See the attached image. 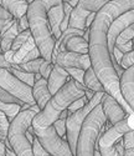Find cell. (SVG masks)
Masks as SVG:
<instances>
[{
  "mask_svg": "<svg viewBox=\"0 0 134 156\" xmlns=\"http://www.w3.org/2000/svg\"><path fill=\"white\" fill-rule=\"evenodd\" d=\"M101 105L103 109V112L107 118V122H108L111 126L120 122L122 120H124L127 118V114L123 110V108L120 106V104L111 95L108 94H104L102 101H101Z\"/></svg>",
  "mask_w": 134,
  "mask_h": 156,
  "instance_id": "11",
  "label": "cell"
},
{
  "mask_svg": "<svg viewBox=\"0 0 134 156\" xmlns=\"http://www.w3.org/2000/svg\"><path fill=\"white\" fill-rule=\"evenodd\" d=\"M85 94H86L85 85L71 79L61 90H59L51 98V100L47 102L45 109L34 118L32 127L34 129H46L49 126H52L60 119V115L65 110L69 109V106L73 101L85 96Z\"/></svg>",
  "mask_w": 134,
  "mask_h": 156,
  "instance_id": "2",
  "label": "cell"
},
{
  "mask_svg": "<svg viewBox=\"0 0 134 156\" xmlns=\"http://www.w3.org/2000/svg\"><path fill=\"white\" fill-rule=\"evenodd\" d=\"M111 127L107 122L102 105H97L86 118L78 136L75 156H95L99 136Z\"/></svg>",
  "mask_w": 134,
  "mask_h": 156,
  "instance_id": "3",
  "label": "cell"
},
{
  "mask_svg": "<svg viewBox=\"0 0 134 156\" xmlns=\"http://www.w3.org/2000/svg\"><path fill=\"white\" fill-rule=\"evenodd\" d=\"M11 19H15V18L12 16L6 9H4L0 5V20H11Z\"/></svg>",
  "mask_w": 134,
  "mask_h": 156,
  "instance_id": "36",
  "label": "cell"
},
{
  "mask_svg": "<svg viewBox=\"0 0 134 156\" xmlns=\"http://www.w3.org/2000/svg\"><path fill=\"white\" fill-rule=\"evenodd\" d=\"M0 100H2L4 104H14V105H20V106H22L25 104L21 100H19L18 98H15L14 95H11L8 91H5V90L2 87H0Z\"/></svg>",
  "mask_w": 134,
  "mask_h": 156,
  "instance_id": "29",
  "label": "cell"
},
{
  "mask_svg": "<svg viewBox=\"0 0 134 156\" xmlns=\"http://www.w3.org/2000/svg\"><path fill=\"white\" fill-rule=\"evenodd\" d=\"M91 12L81 9L79 6L73 8L72 12H71V18H70V24L69 28H73V29H78V30H86V21L87 18Z\"/></svg>",
  "mask_w": 134,
  "mask_h": 156,
  "instance_id": "17",
  "label": "cell"
},
{
  "mask_svg": "<svg viewBox=\"0 0 134 156\" xmlns=\"http://www.w3.org/2000/svg\"><path fill=\"white\" fill-rule=\"evenodd\" d=\"M9 70H10L11 74H14L19 80H21V81L25 83V84H28L29 86L32 87V86L35 85V74L24 71V70H20V69H18V68H15V66H12V65H11V68H10Z\"/></svg>",
  "mask_w": 134,
  "mask_h": 156,
  "instance_id": "23",
  "label": "cell"
},
{
  "mask_svg": "<svg viewBox=\"0 0 134 156\" xmlns=\"http://www.w3.org/2000/svg\"><path fill=\"white\" fill-rule=\"evenodd\" d=\"M119 65H120V66H122L124 70L132 68L133 65H134V50H132V51H129V53L124 54V55H123V59H122V61H120Z\"/></svg>",
  "mask_w": 134,
  "mask_h": 156,
  "instance_id": "33",
  "label": "cell"
},
{
  "mask_svg": "<svg viewBox=\"0 0 134 156\" xmlns=\"http://www.w3.org/2000/svg\"><path fill=\"white\" fill-rule=\"evenodd\" d=\"M0 5L6 9L15 19H20L26 15L29 8L26 0H0Z\"/></svg>",
  "mask_w": 134,
  "mask_h": 156,
  "instance_id": "16",
  "label": "cell"
},
{
  "mask_svg": "<svg viewBox=\"0 0 134 156\" xmlns=\"http://www.w3.org/2000/svg\"><path fill=\"white\" fill-rule=\"evenodd\" d=\"M34 48H36V43L34 40V37L31 36L18 51H15L14 58H12V60H11V65H19V64H21L22 60L26 58V55H28Z\"/></svg>",
  "mask_w": 134,
  "mask_h": 156,
  "instance_id": "21",
  "label": "cell"
},
{
  "mask_svg": "<svg viewBox=\"0 0 134 156\" xmlns=\"http://www.w3.org/2000/svg\"><path fill=\"white\" fill-rule=\"evenodd\" d=\"M83 85H85L86 89L92 90V91H95V93H106L102 83L99 81L98 76L96 75V73H95V70H93L92 66L88 70H86V73H85Z\"/></svg>",
  "mask_w": 134,
  "mask_h": 156,
  "instance_id": "20",
  "label": "cell"
},
{
  "mask_svg": "<svg viewBox=\"0 0 134 156\" xmlns=\"http://www.w3.org/2000/svg\"><path fill=\"white\" fill-rule=\"evenodd\" d=\"M120 93L124 101L134 112V65L120 76Z\"/></svg>",
  "mask_w": 134,
  "mask_h": 156,
  "instance_id": "13",
  "label": "cell"
},
{
  "mask_svg": "<svg viewBox=\"0 0 134 156\" xmlns=\"http://www.w3.org/2000/svg\"><path fill=\"white\" fill-rule=\"evenodd\" d=\"M106 93H96V95L93 96L92 100L88 101V104L82 108L81 110L76 111L75 114H70L69 118L66 120V126H67V142L70 145V149L73 154V156L76 155V147H77V141H78V136L81 133L82 125L86 120V118L89 115V112L95 109L97 105H99L103 96Z\"/></svg>",
  "mask_w": 134,
  "mask_h": 156,
  "instance_id": "5",
  "label": "cell"
},
{
  "mask_svg": "<svg viewBox=\"0 0 134 156\" xmlns=\"http://www.w3.org/2000/svg\"><path fill=\"white\" fill-rule=\"evenodd\" d=\"M53 64L60 65L63 69L77 68L85 71L92 66L89 54H78L72 53V51H61V53H59Z\"/></svg>",
  "mask_w": 134,
  "mask_h": 156,
  "instance_id": "9",
  "label": "cell"
},
{
  "mask_svg": "<svg viewBox=\"0 0 134 156\" xmlns=\"http://www.w3.org/2000/svg\"><path fill=\"white\" fill-rule=\"evenodd\" d=\"M4 144H5V147H6V149H5V156H18V155H16L14 151H12V149L10 147V145H9V141H8V140L4 142Z\"/></svg>",
  "mask_w": 134,
  "mask_h": 156,
  "instance_id": "40",
  "label": "cell"
},
{
  "mask_svg": "<svg viewBox=\"0 0 134 156\" xmlns=\"http://www.w3.org/2000/svg\"><path fill=\"white\" fill-rule=\"evenodd\" d=\"M10 122L8 120V116L0 110V141L5 142L8 140V133H9Z\"/></svg>",
  "mask_w": 134,
  "mask_h": 156,
  "instance_id": "28",
  "label": "cell"
},
{
  "mask_svg": "<svg viewBox=\"0 0 134 156\" xmlns=\"http://www.w3.org/2000/svg\"><path fill=\"white\" fill-rule=\"evenodd\" d=\"M32 95H34V99H35V102L37 104V106L42 111L45 106L47 105V102L52 98L46 79L42 77V79L35 81V85L32 86Z\"/></svg>",
  "mask_w": 134,
  "mask_h": 156,
  "instance_id": "15",
  "label": "cell"
},
{
  "mask_svg": "<svg viewBox=\"0 0 134 156\" xmlns=\"http://www.w3.org/2000/svg\"><path fill=\"white\" fill-rule=\"evenodd\" d=\"M34 131L40 144L51 156H73L67 139L61 137L53 125L46 129H34Z\"/></svg>",
  "mask_w": 134,
  "mask_h": 156,
  "instance_id": "6",
  "label": "cell"
},
{
  "mask_svg": "<svg viewBox=\"0 0 134 156\" xmlns=\"http://www.w3.org/2000/svg\"><path fill=\"white\" fill-rule=\"evenodd\" d=\"M18 28H19V33H22L25 30H29L30 29L29 20H28V16H26V15H24L20 19H18Z\"/></svg>",
  "mask_w": 134,
  "mask_h": 156,
  "instance_id": "35",
  "label": "cell"
},
{
  "mask_svg": "<svg viewBox=\"0 0 134 156\" xmlns=\"http://www.w3.org/2000/svg\"><path fill=\"white\" fill-rule=\"evenodd\" d=\"M108 3H109V0H79L77 6H79L81 9H83L88 12H96L97 14V12Z\"/></svg>",
  "mask_w": 134,
  "mask_h": 156,
  "instance_id": "22",
  "label": "cell"
},
{
  "mask_svg": "<svg viewBox=\"0 0 134 156\" xmlns=\"http://www.w3.org/2000/svg\"><path fill=\"white\" fill-rule=\"evenodd\" d=\"M132 131L128 124V116L120 122L111 126L99 136L97 147L102 156H120L117 150V141L122 139L127 133Z\"/></svg>",
  "mask_w": 134,
  "mask_h": 156,
  "instance_id": "7",
  "label": "cell"
},
{
  "mask_svg": "<svg viewBox=\"0 0 134 156\" xmlns=\"http://www.w3.org/2000/svg\"><path fill=\"white\" fill-rule=\"evenodd\" d=\"M5 144L0 141V156H5Z\"/></svg>",
  "mask_w": 134,
  "mask_h": 156,
  "instance_id": "44",
  "label": "cell"
},
{
  "mask_svg": "<svg viewBox=\"0 0 134 156\" xmlns=\"http://www.w3.org/2000/svg\"><path fill=\"white\" fill-rule=\"evenodd\" d=\"M62 3L63 0H35L29 4L28 12H26L32 37L40 50L41 58L51 64L56 39L51 33L47 12L52 6H56Z\"/></svg>",
  "mask_w": 134,
  "mask_h": 156,
  "instance_id": "1",
  "label": "cell"
},
{
  "mask_svg": "<svg viewBox=\"0 0 134 156\" xmlns=\"http://www.w3.org/2000/svg\"><path fill=\"white\" fill-rule=\"evenodd\" d=\"M40 79H42V75L41 74H35V81H37Z\"/></svg>",
  "mask_w": 134,
  "mask_h": 156,
  "instance_id": "45",
  "label": "cell"
},
{
  "mask_svg": "<svg viewBox=\"0 0 134 156\" xmlns=\"http://www.w3.org/2000/svg\"><path fill=\"white\" fill-rule=\"evenodd\" d=\"M128 124H129L130 129L134 130V112L130 114V115H128Z\"/></svg>",
  "mask_w": 134,
  "mask_h": 156,
  "instance_id": "41",
  "label": "cell"
},
{
  "mask_svg": "<svg viewBox=\"0 0 134 156\" xmlns=\"http://www.w3.org/2000/svg\"><path fill=\"white\" fill-rule=\"evenodd\" d=\"M50 156H51V155H50Z\"/></svg>",
  "mask_w": 134,
  "mask_h": 156,
  "instance_id": "48",
  "label": "cell"
},
{
  "mask_svg": "<svg viewBox=\"0 0 134 156\" xmlns=\"http://www.w3.org/2000/svg\"><path fill=\"white\" fill-rule=\"evenodd\" d=\"M37 114L32 110L20 111L16 118L10 122L8 141L9 145L18 156H34L32 145L29 141L28 130L32 125V120Z\"/></svg>",
  "mask_w": 134,
  "mask_h": 156,
  "instance_id": "4",
  "label": "cell"
},
{
  "mask_svg": "<svg viewBox=\"0 0 134 156\" xmlns=\"http://www.w3.org/2000/svg\"><path fill=\"white\" fill-rule=\"evenodd\" d=\"M65 3H67V4H70L72 8H76L77 6V4L79 3V0H63Z\"/></svg>",
  "mask_w": 134,
  "mask_h": 156,
  "instance_id": "43",
  "label": "cell"
},
{
  "mask_svg": "<svg viewBox=\"0 0 134 156\" xmlns=\"http://www.w3.org/2000/svg\"><path fill=\"white\" fill-rule=\"evenodd\" d=\"M65 51H72L78 54H88L89 53V44L86 41L83 36H72L66 41Z\"/></svg>",
  "mask_w": 134,
  "mask_h": 156,
  "instance_id": "18",
  "label": "cell"
},
{
  "mask_svg": "<svg viewBox=\"0 0 134 156\" xmlns=\"http://www.w3.org/2000/svg\"><path fill=\"white\" fill-rule=\"evenodd\" d=\"M32 154L34 156H50V154L45 150V147L40 144V141L37 140V137L35 136L32 140Z\"/></svg>",
  "mask_w": 134,
  "mask_h": 156,
  "instance_id": "32",
  "label": "cell"
},
{
  "mask_svg": "<svg viewBox=\"0 0 134 156\" xmlns=\"http://www.w3.org/2000/svg\"><path fill=\"white\" fill-rule=\"evenodd\" d=\"M15 19H11V20H0V33H4L6 31L11 25L14 23Z\"/></svg>",
  "mask_w": 134,
  "mask_h": 156,
  "instance_id": "37",
  "label": "cell"
},
{
  "mask_svg": "<svg viewBox=\"0 0 134 156\" xmlns=\"http://www.w3.org/2000/svg\"><path fill=\"white\" fill-rule=\"evenodd\" d=\"M0 110L8 116L9 122H11L18 116V114L21 111V106L14 105V104H4L2 100H0Z\"/></svg>",
  "mask_w": 134,
  "mask_h": 156,
  "instance_id": "25",
  "label": "cell"
},
{
  "mask_svg": "<svg viewBox=\"0 0 134 156\" xmlns=\"http://www.w3.org/2000/svg\"><path fill=\"white\" fill-rule=\"evenodd\" d=\"M2 34V50H3V54L8 53L9 50H11L12 43H14L15 37L19 34V28H18V19L14 20L11 27L4 31V33H0Z\"/></svg>",
  "mask_w": 134,
  "mask_h": 156,
  "instance_id": "19",
  "label": "cell"
},
{
  "mask_svg": "<svg viewBox=\"0 0 134 156\" xmlns=\"http://www.w3.org/2000/svg\"><path fill=\"white\" fill-rule=\"evenodd\" d=\"M0 87L25 104H36L32 95V87L19 80L14 74L10 73L9 69H0Z\"/></svg>",
  "mask_w": 134,
  "mask_h": 156,
  "instance_id": "8",
  "label": "cell"
},
{
  "mask_svg": "<svg viewBox=\"0 0 134 156\" xmlns=\"http://www.w3.org/2000/svg\"><path fill=\"white\" fill-rule=\"evenodd\" d=\"M66 71L70 74V76L72 77L73 80H76L77 83L82 84L83 85V80H85V70L82 69H77V68H70V69H66Z\"/></svg>",
  "mask_w": 134,
  "mask_h": 156,
  "instance_id": "31",
  "label": "cell"
},
{
  "mask_svg": "<svg viewBox=\"0 0 134 156\" xmlns=\"http://www.w3.org/2000/svg\"><path fill=\"white\" fill-rule=\"evenodd\" d=\"M88 101H89V100H88L86 96H82V98L77 99L76 101H73L71 105L69 106V109H67V110H69L70 114H75L76 111H78V110H81L82 108H85L87 104H88Z\"/></svg>",
  "mask_w": 134,
  "mask_h": 156,
  "instance_id": "30",
  "label": "cell"
},
{
  "mask_svg": "<svg viewBox=\"0 0 134 156\" xmlns=\"http://www.w3.org/2000/svg\"><path fill=\"white\" fill-rule=\"evenodd\" d=\"M123 53L122 51H119L118 49H114V51H113V56H114V59H116V61L118 62V64H120V61H122V59H123Z\"/></svg>",
  "mask_w": 134,
  "mask_h": 156,
  "instance_id": "39",
  "label": "cell"
},
{
  "mask_svg": "<svg viewBox=\"0 0 134 156\" xmlns=\"http://www.w3.org/2000/svg\"><path fill=\"white\" fill-rule=\"evenodd\" d=\"M65 18V10H63V5L59 4L56 6H52L49 12H47V19H49V25H50V29L52 35L55 36L56 41L60 39V36L62 35L61 31V24L62 20Z\"/></svg>",
  "mask_w": 134,
  "mask_h": 156,
  "instance_id": "14",
  "label": "cell"
},
{
  "mask_svg": "<svg viewBox=\"0 0 134 156\" xmlns=\"http://www.w3.org/2000/svg\"><path fill=\"white\" fill-rule=\"evenodd\" d=\"M11 64L9 61H6L4 54H0V69H10Z\"/></svg>",
  "mask_w": 134,
  "mask_h": 156,
  "instance_id": "38",
  "label": "cell"
},
{
  "mask_svg": "<svg viewBox=\"0 0 134 156\" xmlns=\"http://www.w3.org/2000/svg\"><path fill=\"white\" fill-rule=\"evenodd\" d=\"M72 77L70 76V74L66 71V69L61 68L60 65L53 64L52 71L50 74V77L47 79V84H49V90L51 95L53 96L59 90H61L67 83H69Z\"/></svg>",
  "mask_w": 134,
  "mask_h": 156,
  "instance_id": "12",
  "label": "cell"
},
{
  "mask_svg": "<svg viewBox=\"0 0 134 156\" xmlns=\"http://www.w3.org/2000/svg\"><path fill=\"white\" fill-rule=\"evenodd\" d=\"M26 2H28V3H29V4H31V3H32V2H34V0H26Z\"/></svg>",
  "mask_w": 134,
  "mask_h": 156,
  "instance_id": "47",
  "label": "cell"
},
{
  "mask_svg": "<svg viewBox=\"0 0 134 156\" xmlns=\"http://www.w3.org/2000/svg\"><path fill=\"white\" fill-rule=\"evenodd\" d=\"M0 54H3V50H2V34H0Z\"/></svg>",
  "mask_w": 134,
  "mask_h": 156,
  "instance_id": "46",
  "label": "cell"
},
{
  "mask_svg": "<svg viewBox=\"0 0 134 156\" xmlns=\"http://www.w3.org/2000/svg\"><path fill=\"white\" fill-rule=\"evenodd\" d=\"M31 36H32V34H31V30H30V29H29V30H25V31H22V33H19L18 36L15 37L14 43H12L11 50H12V51H18L26 41L29 40Z\"/></svg>",
  "mask_w": 134,
  "mask_h": 156,
  "instance_id": "27",
  "label": "cell"
},
{
  "mask_svg": "<svg viewBox=\"0 0 134 156\" xmlns=\"http://www.w3.org/2000/svg\"><path fill=\"white\" fill-rule=\"evenodd\" d=\"M124 155L123 156H134V130L127 133L123 136Z\"/></svg>",
  "mask_w": 134,
  "mask_h": 156,
  "instance_id": "26",
  "label": "cell"
},
{
  "mask_svg": "<svg viewBox=\"0 0 134 156\" xmlns=\"http://www.w3.org/2000/svg\"><path fill=\"white\" fill-rule=\"evenodd\" d=\"M53 127L56 129V133L61 136V137H63V139H67L66 137V135H67V126H66V120H61V119H59L55 124H53Z\"/></svg>",
  "mask_w": 134,
  "mask_h": 156,
  "instance_id": "34",
  "label": "cell"
},
{
  "mask_svg": "<svg viewBox=\"0 0 134 156\" xmlns=\"http://www.w3.org/2000/svg\"><path fill=\"white\" fill-rule=\"evenodd\" d=\"M96 95V93L95 91H92V90H88V89H86V94H85V96L88 99V100H92L93 99V96Z\"/></svg>",
  "mask_w": 134,
  "mask_h": 156,
  "instance_id": "42",
  "label": "cell"
},
{
  "mask_svg": "<svg viewBox=\"0 0 134 156\" xmlns=\"http://www.w3.org/2000/svg\"><path fill=\"white\" fill-rule=\"evenodd\" d=\"M134 24V10H129L124 14H122L120 16H118L109 27L108 30V35H107V39H108V49H109V54L113 55V51L116 48V41L118 36L122 34L127 28L132 27Z\"/></svg>",
  "mask_w": 134,
  "mask_h": 156,
  "instance_id": "10",
  "label": "cell"
},
{
  "mask_svg": "<svg viewBox=\"0 0 134 156\" xmlns=\"http://www.w3.org/2000/svg\"><path fill=\"white\" fill-rule=\"evenodd\" d=\"M45 61L44 58H39L34 61H30V62H26V64H19V65H12L20 70H24V71H28V73H32V74H39L40 73V68H41L42 62Z\"/></svg>",
  "mask_w": 134,
  "mask_h": 156,
  "instance_id": "24",
  "label": "cell"
}]
</instances>
